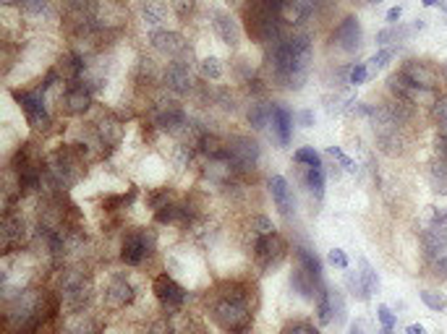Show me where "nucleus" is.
Here are the masks:
<instances>
[{"label": "nucleus", "mask_w": 447, "mask_h": 334, "mask_svg": "<svg viewBox=\"0 0 447 334\" xmlns=\"http://www.w3.org/2000/svg\"><path fill=\"white\" fill-rule=\"evenodd\" d=\"M312 63V42L306 34L280 37L270 50V68L277 84L285 89H301Z\"/></svg>", "instance_id": "nucleus-1"}, {"label": "nucleus", "mask_w": 447, "mask_h": 334, "mask_svg": "<svg viewBox=\"0 0 447 334\" xmlns=\"http://www.w3.org/2000/svg\"><path fill=\"white\" fill-rule=\"evenodd\" d=\"M212 319L217 322L220 329L230 334H246L251 329V303L249 290L243 285H228L225 293L217 296L212 303Z\"/></svg>", "instance_id": "nucleus-2"}, {"label": "nucleus", "mask_w": 447, "mask_h": 334, "mask_svg": "<svg viewBox=\"0 0 447 334\" xmlns=\"http://www.w3.org/2000/svg\"><path fill=\"white\" fill-rule=\"evenodd\" d=\"M285 0H249L246 3V29L257 42L262 45H275L283 37V11Z\"/></svg>", "instance_id": "nucleus-3"}, {"label": "nucleus", "mask_w": 447, "mask_h": 334, "mask_svg": "<svg viewBox=\"0 0 447 334\" xmlns=\"http://www.w3.org/2000/svg\"><path fill=\"white\" fill-rule=\"evenodd\" d=\"M84 162H81V152L74 149V146H66V149H58L55 155H50L47 159V175L53 180L58 188H71L76 180L81 178V170Z\"/></svg>", "instance_id": "nucleus-4"}, {"label": "nucleus", "mask_w": 447, "mask_h": 334, "mask_svg": "<svg viewBox=\"0 0 447 334\" xmlns=\"http://www.w3.org/2000/svg\"><path fill=\"white\" fill-rule=\"evenodd\" d=\"M155 243H157V235L152 230H131L126 238H123V245H120V258H123V264L139 267V264L155 251Z\"/></svg>", "instance_id": "nucleus-5"}, {"label": "nucleus", "mask_w": 447, "mask_h": 334, "mask_svg": "<svg viewBox=\"0 0 447 334\" xmlns=\"http://www.w3.org/2000/svg\"><path fill=\"white\" fill-rule=\"evenodd\" d=\"M285 254H288V243L277 230L270 232V235H262L259 241H254V256H257L259 269L264 271L275 269L277 264L285 258Z\"/></svg>", "instance_id": "nucleus-6"}, {"label": "nucleus", "mask_w": 447, "mask_h": 334, "mask_svg": "<svg viewBox=\"0 0 447 334\" xmlns=\"http://www.w3.org/2000/svg\"><path fill=\"white\" fill-rule=\"evenodd\" d=\"M152 290H155L160 306H162V311L168 316H173V313H178V311L184 309L186 298H188V293L173 280L171 274H157L155 282H152Z\"/></svg>", "instance_id": "nucleus-7"}, {"label": "nucleus", "mask_w": 447, "mask_h": 334, "mask_svg": "<svg viewBox=\"0 0 447 334\" xmlns=\"http://www.w3.org/2000/svg\"><path fill=\"white\" fill-rule=\"evenodd\" d=\"M14 100L21 104L24 115H27V123L32 129H47L50 126V115H47V107H45V91L34 89V91H14Z\"/></svg>", "instance_id": "nucleus-8"}, {"label": "nucleus", "mask_w": 447, "mask_h": 334, "mask_svg": "<svg viewBox=\"0 0 447 334\" xmlns=\"http://www.w3.org/2000/svg\"><path fill=\"white\" fill-rule=\"evenodd\" d=\"M403 78H406L408 84H413V87H419L424 91H434L439 89V74H437V68L429 65L426 60H406V63L397 68Z\"/></svg>", "instance_id": "nucleus-9"}, {"label": "nucleus", "mask_w": 447, "mask_h": 334, "mask_svg": "<svg viewBox=\"0 0 447 334\" xmlns=\"http://www.w3.org/2000/svg\"><path fill=\"white\" fill-rule=\"evenodd\" d=\"M228 157L238 170H249L259 162V144L249 136H233L228 142Z\"/></svg>", "instance_id": "nucleus-10"}, {"label": "nucleus", "mask_w": 447, "mask_h": 334, "mask_svg": "<svg viewBox=\"0 0 447 334\" xmlns=\"http://www.w3.org/2000/svg\"><path fill=\"white\" fill-rule=\"evenodd\" d=\"M89 104H92V89L84 84V78L79 81H71L63 91V110H66L68 115H81V113H87L89 110Z\"/></svg>", "instance_id": "nucleus-11"}, {"label": "nucleus", "mask_w": 447, "mask_h": 334, "mask_svg": "<svg viewBox=\"0 0 447 334\" xmlns=\"http://www.w3.org/2000/svg\"><path fill=\"white\" fill-rule=\"evenodd\" d=\"M105 306L110 311H120L126 309L129 303H133V287L131 282L123 277V274H116L105 287Z\"/></svg>", "instance_id": "nucleus-12"}, {"label": "nucleus", "mask_w": 447, "mask_h": 334, "mask_svg": "<svg viewBox=\"0 0 447 334\" xmlns=\"http://www.w3.org/2000/svg\"><path fill=\"white\" fill-rule=\"evenodd\" d=\"M149 42H152V47L157 52H162V55H168V58H173V60H181L186 52H191L188 47H186L184 37L178 34V32H152L149 34Z\"/></svg>", "instance_id": "nucleus-13"}, {"label": "nucleus", "mask_w": 447, "mask_h": 334, "mask_svg": "<svg viewBox=\"0 0 447 334\" xmlns=\"http://www.w3.org/2000/svg\"><path fill=\"white\" fill-rule=\"evenodd\" d=\"M0 235H3V251L11 254L14 248H19V245L27 241V222L19 217V214H14V212H6Z\"/></svg>", "instance_id": "nucleus-14"}, {"label": "nucleus", "mask_w": 447, "mask_h": 334, "mask_svg": "<svg viewBox=\"0 0 447 334\" xmlns=\"http://www.w3.org/2000/svg\"><path fill=\"white\" fill-rule=\"evenodd\" d=\"M332 42H335L342 52L358 50V47H361V24H358V19H356V16H345L340 24H338V29H335Z\"/></svg>", "instance_id": "nucleus-15"}, {"label": "nucleus", "mask_w": 447, "mask_h": 334, "mask_svg": "<svg viewBox=\"0 0 447 334\" xmlns=\"http://www.w3.org/2000/svg\"><path fill=\"white\" fill-rule=\"evenodd\" d=\"M421 243H424V251L429 258H442L447 256V227L442 225H429L426 230L421 232Z\"/></svg>", "instance_id": "nucleus-16"}, {"label": "nucleus", "mask_w": 447, "mask_h": 334, "mask_svg": "<svg viewBox=\"0 0 447 334\" xmlns=\"http://www.w3.org/2000/svg\"><path fill=\"white\" fill-rule=\"evenodd\" d=\"M165 84L168 89H173L175 94H186V91L194 87L191 81V71H188V63H181V60H173L165 71Z\"/></svg>", "instance_id": "nucleus-17"}, {"label": "nucleus", "mask_w": 447, "mask_h": 334, "mask_svg": "<svg viewBox=\"0 0 447 334\" xmlns=\"http://www.w3.org/2000/svg\"><path fill=\"white\" fill-rule=\"evenodd\" d=\"M270 193H272V201L280 209L283 217H290V209H293V199H290V188H288V180L283 175H272L270 178Z\"/></svg>", "instance_id": "nucleus-18"}, {"label": "nucleus", "mask_w": 447, "mask_h": 334, "mask_svg": "<svg viewBox=\"0 0 447 334\" xmlns=\"http://www.w3.org/2000/svg\"><path fill=\"white\" fill-rule=\"evenodd\" d=\"M270 126H272V133L277 136V142L285 146L290 142V131H293V115H290V110L280 107V104H272V120H270Z\"/></svg>", "instance_id": "nucleus-19"}, {"label": "nucleus", "mask_w": 447, "mask_h": 334, "mask_svg": "<svg viewBox=\"0 0 447 334\" xmlns=\"http://www.w3.org/2000/svg\"><path fill=\"white\" fill-rule=\"evenodd\" d=\"M215 32H217V37L223 39L225 45H230V47H236L238 39H241L238 24L228 16V13H215Z\"/></svg>", "instance_id": "nucleus-20"}, {"label": "nucleus", "mask_w": 447, "mask_h": 334, "mask_svg": "<svg viewBox=\"0 0 447 334\" xmlns=\"http://www.w3.org/2000/svg\"><path fill=\"white\" fill-rule=\"evenodd\" d=\"M155 217L162 225H186L188 222V209L181 204H165L162 209H157Z\"/></svg>", "instance_id": "nucleus-21"}, {"label": "nucleus", "mask_w": 447, "mask_h": 334, "mask_svg": "<svg viewBox=\"0 0 447 334\" xmlns=\"http://www.w3.org/2000/svg\"><path fill=\"white\" fill-rule=\"evenodd\" d=\"M120 133H123V129H120L118 120H113V118H105V120L97 123V136H100V144H102V146H113V144H118Z\"/></svg>", "instance_id": "nucleus-22"}, {"label": "nucleus", "mask_w": 447, "mask_h": 334, "mask_svg": "<svg viewBox=\"0 0 447 334\" xmlns=\"http://www.w3.org/2000/svg\"><path fill=\"white\" fill-rule=\"evenodd\" d=\"M316 316H319V324L332 322V290L327 285H322L316 293Z\"/></svg>", "instance_id": "nucleus-23"}, {"label": "nucleus", "mask_w": 447, "mask_h": 334, "mask_svg": "<svg viewBox=\"0 0 447 334\" xmlns=\"http://www.w3.org/2000/svg\"><path fill=\"white\" fill-rule=\"evenodd\" d=\"M296 258H298V267L309 271V274H314L316 280H322V261L316 258L314 251H309V248H296Z\"/></svg>", "instance_id": "nucleus-24"}, {"label": "nucleus", "mask_w": 447, "mask_h": 334, "mask_svg": "<svg viewBox=\"0 0 447 334\" xmlns=\"http://www.w3.org/2000/svg\"><path fill=\"white\" fill-rule=\"evenodd\" d=\"M303 183H306V188L314 193L316 199L325 196V172H322V167H309L306 175H303Z\"/></svg>", "instance_id": "nucleus-25"}, {"label": "nucleus", "mask_w": 447, "mask_h": 334, "mask_svg": "<svg viewBox=\"0 0 447 334\" xmlns=\"http://www.w3.org/2000/svg\"><path fill=\"white\" fill-rule=\"evenodd\" d=\"M272 120V107L270 104H254L249 110V123L257 131H264Z\"/></svg>", "instance_id": "nucleus-26"}, {"label": "nucleus", "mask_w": 447, "mask_h": 334, "mask_svg": "<svg viewBox=\"0 0 447 334\" xmlns=\"http://www.w3.org/2000/svg\"><path fill=\"white\" fill-rule=\"evenodd\" d=\"M358 274H361V280H364V287H367V293L371 296V293H377L380 290V277H377V269L369 264L367 258H361L358 261Z\"/></svg>", "instance_id": "nucleus-27"}, {"label": "nucleus", "mask_w": 447, "mask_h": 334, "mask_svg": "<svg viewBox=\"0 0 447 334\" xmlns=\"http://www.w3.org/2000/svg\"><path fill=\"white\" fill-rule=\"evenodd\" d=\"M432 115L439 126V136L447 139V97H437V102L432 104Z\"/></svg>", "instance_id": "nucleus-28"}, {"label": "nucleus", "mask_w": 447, "mask_h": 334, "mask_svg": "<svg viewBox=\"0 0 447 334\" xmlns=\"http://www.w3.org/2000/svg\"><path fill=\"white\" fill-rule=\"evenodd\" d=\"M393 55H395V47H387V50H380L374 58H369V63H367V68H369V78L371 76H377V71H382L384 65L393 60Z\"/></svg>", "instance_id": "nucleus-29"}, {"label": "nucleus", "mask_w": 447, "mask_h": 334, "mask_svg": "<svg viewBox=\"0 0 447 334\" xmlns=\"http://www.w3.org/2000/svg\"><path fill=\"white\" fill-rule=\"evenodd\" d=\"M345 285H348V290H351L358 300H369V293H367V287H364V280H361L358 271H348V274H345Z\"/></svg>", "instance_id": "nucleus-30"}, {"label": "nucleus", "mask_w": 447, "mask_h": 334, "mask_svg": "<svg viewBox=\"0 0 447 334\" xmlns=\"http://www.w3.org/2000/svg\"><path fill=\"white\" fill-rule=\"evenodd\" d=\"M421 303L426 306V309H432V311H445L447 309V300H445V296H439V293H432V290H421Z\"/></svg>", "instance_id": "nucleus-31"}, {"label": "nucleus", "mask_w": 447, "mask_h": 334, "mask_svg": "<svg viewBox=\"0 0 447 334\" xmlns=\"http://www.w3.org/2000/svg\"><path fill=\"white\" fill-rule=\"evenodd\" d=\"M293 159H296V162H301V165H309V167H325V165H322V157L316 155L312 146H303V149H298V152L293 155Z\"/></svg>", "instance_id": "nucleus-32"}, {"label": "nucleus", "mask_w": 447, "mask_h": 334, "mask_svg": "<svg viewBox=\"0 0 447 334\" xmlns=\"http://www.w3.org/2000/svg\"><path fill=\"white\" fill-rule=\"evenodd\" d=\"M199 71H201V76L212 78V81L223 76V68H220V60H217V58H204V60L199 63Z\"/></svg>", "instance_id": "nucleus-33"}, {"label": "nucleus", "mask_w": 447, "mask_h": 334, "mask_svg": "<svg viewBox=\"0 0 447 334\" xmlns=\"http://www.w3.org/2000/svg\"><path fill=\"white\" fill-rule=\"evenodd\" d=\"M251 232H254V241H259L262 235L275 232V225H272L267 217H254V219H251Z\"/></svg>", "instance_id": "nucleus-34"}, {"label": "nucleus", "mask_w": 447, "mask_h": 334, "mask_svg": "<svg viewBox=\"0 0 447 334\" xmlns=\"http://www.w3.org/2000/svg\"><path fill=\"white\" fill-rule=\"evenodd\" d=\"M327 155L332 157V159H338V162H340V167H342V170H345V172H356V162H353V159H351V157H348V155H345L342 149H338V146H329V149H327Z\"/></svg>", "instance_id": "nucleus-35"}, {"label": "nucleus", "mask_w": 447, "mask_h": 334, "mask_svg": "<svg viewBox=\"0 0 447 334\" xmlns=\"http://www.w3.org/2000/svg\"><path fill=\"white\" fill-rule=\"evenodd\" d=\"M144 19H146V24H149V26L160 24V21L165 19V8H162V5H157V3H146V5H144Z\"/></svg>", "instance_id": "nucleus-36"}, {"label": "nucleus", "mask_w": 447, "mask_h": 334, "mask_svg": "<svg viewBox=\"0 0 447 334\" xmlns=\"http://www.w3.org/2000/svg\"><path fill=\"white\" fill-rule=\"evenodd\" d=\"M369 78V68L367 63H356L351 71H348V84H353V87H361L364 81Z\"/></svg>", "instance_id": "nucleus-37"}, {"label": "nucleus", "mask_w": 447, "mask_h": 334, "mask_svg": "<svg viewBox=\"0 0 447 334\" xmlns=\"http://www.w3.org/2000/svg\"><path fill=\"white\" fill-rule=\"evenodd\" d=\"M21 5L32 16H42V13H47V8H50V0H21Z\"/></svg>", "instance_id": "nucleus-38"}, {"label": "nucleus", "mask_w": 447, "mask_h": 334, "mask_svg": "<svg viewBox=\"0 0 447 334\" xmlns=\"http://www.w3.org/2000/svg\"><path fill=\"white\" fill-rule=\"evenodd\" d=\"M332 313H335V324L345 322V303H342V296L338 290L332 293Z\"/></svg>", "instance_id": "nucleus-39"}, {"label": "nucleus", "mask_w": 447, "mask_h": 334, "mask_svg": "<svg viewBox=\"0 0 447 334\" xmlns=\"http://www.w3.org/2000/svg\"><path fill=\"white\" fill-rule=\"evenodd\" d=\"M327 261L332 264V267H338V269H348V256H345V251L342 248H332L329 251Z\"/></svg>", "instance_id": "nucleus-40"}, {"label": "nucleus", "mask_w": 447, "mask_h": 334, "mask_svg": "<svg viewBox=\"0 0 447 334\" xmlns=\"http://www.w3.org/2000/svg\"><path fill=\"white\" fill-rule=\"evenodd\" d=\"M283 334H319V329H314L312 324H306V322H298V324H290V326H285V329H283Z\"/></svg>", "instance_id": "nucleus-41"}, {"label": "nucleus", "mask_w": 447, "mask_h": 334, "mask_svg": "<svg viewBox=\"0 0 447 334\" xmlns=\"http://www.w3.org/2000/svg\"><path fill=\"white\" fill-rule=\"evenodd\" d=\"M377 319H380L382 329H393L395 326V313L387 309V306H380V309H377Z\"/></svg>", "instance_id": "nucleus-42"}, {"label": "nucleus", "mask_w": 447, "mask_h": 334, "mask_svg": "<svg viewBox=\"0 0 447 334\" xmlns=\"http://www.w3.org/2000/svg\"><path fill=\"white\" fill-rule=\"evenodd\" d=\"M152 334H175V332H173V326L168 324V319H160V322L152 326Z\"/></svg>", "instance_id": "nucleus-43"}, {"label": "nucleus", "mask_w": 447, "mask_h": 334, "mask_svg": "<svg viewBox=\"0 0 447 334\" xmlns=\"http://www.w3.org/2000/svg\"><path fill=\"white\" fill-rule=\"evenodd\" d=\"M432 225H442V227H447V209H434Z\"/></svg>", "instance_id": "nucleus-44"}, {"label": "nucleus", "mask_w": 447, "mask_h": 334, "mask_svg": "<svg viewBox=\"0 0 447 334\" xmlns=\"http://www.w3.org/2000/svg\"><path fill=\"white\" fill-rule=\"evenodd\" d=\"M400 16H403V8H400V5L390 8V11H387V21H390V26L397 24V21H400Z\"/></svg>", "instance_id": "nucleus-45"}, {"label": "nucleus", "mask_w": 447, "mask_h": 334, "mask_svg": "<svg viewBox=\"0 0 447 334\" xmlns=\"http://www.w3.org/2000/svg\"><path fill=\"white\" fill-rule=\"evenodd\" d=\"M175 8H178V13H188L194 8V0H175Z\"/></svg>", "instance_id": "nucleus-46"}, {"label": "nucleus", "mask_w": 447, "mask_h": 334, "mask_svg": "<svg viewBox=\"0 0 447 334\" xmlns=\"http://www.w3.org/2000/svg\"><path fill=\"white\" fill-rule=\"evenodd\" d=\"M298 120H301V126H312L314 123V113L312 110H303V113H298Z\"/></svg>", "instance_id": "nucleus-47"}, {"label": "nucleus", "mask_w": 447, "mask_h": 334, "mask_svg": "<svg viewBox=\"0 0 447 334\" xmlns=\"http://www.w3.org/2000/svg\"><path fill=\"white\" fill-rule=\"evenodd\" d=\"M406 334H426V329L421 324H411V326H406Z\"/></svg>", "instance_id": "nucleus-48"}, {"label": "nucleus", "mask_w": 447, "mask_h": 334, "mask_svg": "<svg viewBox=\"0 0 447 334\" xmlns=\"http://www.w3.org/2000/svg\"><path fill=\"white\" fill-rule=\"evenodd\" d=\"M348 334H361V322H353V324H351Z\"/></svg>", "instance_id": "nucleus-49"}, {"label": "nucleus", "mask_w": 447, "mask_h": 334, "mask_svg": "<svg viewBox=\"0 0 447 334\" xmlns=\"http://www.w3.org/2000/svg\"><path fill=\"white\" fill-rule=\"evenodd\" d=\"M437 5H439V8L447 13V0H437Z\"/></svg>", "instance_id": "nucleus-50"}, {"label": "nucleus", "mask_w": 447, "mask_h": 334, "mask_svg": "<svg viewBox=\"0 0 447 334\" xmlns=\"http://www.w3.org/2000/svg\"><path fill=\"white\" fill-rule=\"evenodd\" d=\"M421 5H426V8H429V5H437V0H421Z\"/></svg>", "instance_id": "nucleus-51"}, {"label": "nucleus", "mask_w": 447, "mask_h": 334, "mask_svg": "<svg viewBox=\"0 0 447 334\" xmlns=\"http://www.w3.org/2000/svg\"><path fill=\"white\" fill-rule=\"evenodd\" d=\"M6 5H14V3H21V0H3Z\"/></svg>", "instance_id": "nucleus-52"}, {"label": "nucleus", "mask_w": 447, "mask_h": 334, "mask_svg": "<svg viewBox=\"0 0 447 334\" xmlns=\"http://www.w3.org/2000/svg\"><path fill=\"white\" fill-rule=\"evenodd\" d=\"M369 3H382V0H369Z\"/></svg>", "instance_id": "nucleus-53"}, {"label": "nucleus", "mask_w": 447, "mask_h": 334, "mask_svg": "<svg viewBox=\"0 0 447 334\" xmlns=\"http://www.w3.org/2000/svg\"><path fill=\"white\" fill-rule=\"evenodd\" d=\"M445 74H447V63H445Z\"/></svg>", "instance_id": "nucleus-54"}]
</instances>
